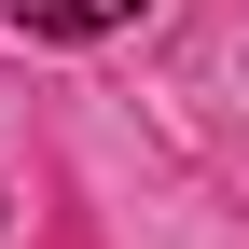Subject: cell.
<instances>
[{"instance_id": "6da1fadb", "label": "cell", "mask_w": 249, "mask_h": 249, "mask_svg": "<svg viewBox=\"0 0 249 249\" xmlns=\"http://www.w3.org/2000/svg\"><path fill=\"white\" fill-rule=\"evenodd\" d=\"M28 28H42V42H97V28H139L152 0H14Z\"/></svg>"}]
</instances>
